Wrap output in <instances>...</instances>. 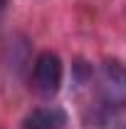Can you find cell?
Returning <instances> with one entry per match:
<instances>
[{"label": "cell", "mask_w": 126, "mask_h": 129, "mask_svg": "<svg viewBox=\"0 0 126 129\" xmlns=\"http://www.w3.org/2000/svg\"><path fill=\"white\" fill-rule=\"evenodd\" d=\"M62 60L54 52H42L32 64V89L40 97H54L62 84Z\"/></svg>", "instance_id": "2"}, {"label": "cell", "mask_w": 126, "mask_h": 129, "mask_svg": "<svg viewBox=\"0 0 126 129\" xmlns=\"http://www.w3.org/2000/svg\"><path fill=\"white\" fill-rule=\"evenodd\" d=\"M92 84L104 112H119L126 107V64L121 60H104L92 72Z\"/></svg>", "instance_id": "1"}, {"label": "cell", "mask_w": 126, "mask_h": 129, "mask_svg": "<svg viewBox=\"0 0 126 129\" xmlns=\"http://www.w3.org/2000/svg\"><path fill=\"white\" fill-rule=\"evenodd\" d=\"M67 124V114H64L62 107H37L32 109L25 122H22V129H64Z\"/></svg>", "instance_id": "3"}, {"label": "cell", "mask_w": 126, "mask_h": 129, "mask_svg": "<svg viewBox=\"0 0 126 129\" xmlns=\"http://www.w3.org/2000/svg\"><path fill=\"white\" fill-rule=\"evenodd\" d=\"M5 3H8V0H0V15H3V10H5Z\"/></svg>", "instance_id": "4"}]
</instances>
